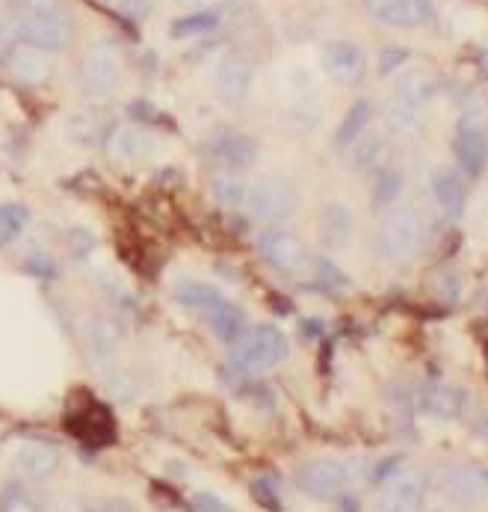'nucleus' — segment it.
I'll return each mask as SVG.
<instances>
[{"instance_id":"nucleus-39","label":"nucleus","mask_w":488,"mask_h":512,"mask_svg":"<svg viewBox=\"0 0 488 512\" xmlns=\"http://www.w3.org/2000/svg\"><path fill=\"white\" fill-rule=\"evenodd\" d=\"M119 9H122V15L142 21L151 12V0H119Z\"/></svg>"},{"instance_id":"nucleus-41","label":"nucleus","mask_w":488,"mask_h":512,"mask_svg":"<svg viewBox=\"0 0 488 512\" xmlns=\"http://www.w3.org/2000/svg\"><path fill=\"white\" fill-rule=\"evenodd\" d=\"M15 6H21L24 12H39V9L57 6V0H15Z\"/></svg>"},{"instance_id":"nucleus-19","label":"nucleus","mask_w":488,"mask_h":512,"mask_svg":"<svg viewBox=\"0 0 488 512\" xmlns=\"http://www.w3.org/2000/svg\"><path fill=\"white\" fill-rule=\"evenodd\" d=\"M432 196H435L444 217H459L462 205H465V184H462L459 172L450 166L435 169L432 172Z\"/></svg>"},{"instance_id":"nucleus-7","label":"nucleus","mask_w":488,"mask_h":512,"mask_svg":"<svg viewBox=\"0 0 488 512\" xmlns=\"http://www.w3.org/2000/svg\"><path fill=\"white\" fill-rule=\"evenodd\" d=\"M347 468L338 462V459H308L299 465L296 471V486L308 495V498H317V501H329V498H338L347 492Z\"/></svg>"},{"instance_id":"nucleus-11","label":"nucleus","mask_w":488,"mask_h":512,"mask_svg":"<svg viewBox=\"0 0 488 512\" xmlns=\"http://www.w3.org/2000/svg\"><path fill=\"white\" fill-rule=\"evenodd\" d=\"M444 495L456 507H477L488 498L486 465H456L444 474Z\"/></svg>"},{"instance_id":"nucleus-2","label":"nucleus","mask_w":488,"mask_h":512,"mask_svg":"<svg viewBox=\"0 0 488 512\" xmlns=\"http://www.w3.org/2000/svg\"><path fill=\"white\" fill-rule=\"evenodd\" d=\"M290 347L287 338L276 326H252L246 329L234 344H231V365L240 373H255V370H270L287 359Z\"/></svg>"},{"instance_id":"nucleus-15","label":"nucleus","mask_w":488,"mask_h":512,"mask_svg":"<svg viewBox=\"0 0 488 512\" xmlns=\"http://www.w3.org/2000/svg\"><path fill=\"white\" fill-rule=\"evenodd\" d=\"M12 468L18 471V477H24L30 483H42V480L54 477V471L60 468V453L48 444H24L15 453Z\"/></svg>"},{"instance_id":"nucleus-43","label":"nucleus","mask_w":488,"mask_h":512,"mask_svg":"<svg viewBox=\"0 0 488 512\" xmlns=\"http://www.w3.org/2000/svg\"><path fill=\"white\" fill-rule=\"evenodd\" d=\"M429 512H444V510H429Z\"/></svg>"},{"instance_id":"nucleus-40","label":"nucleus","mask_w":488,"mask_h":512,"mask_svg":"<svg viewBox=\"0 0 488 512\" xmlns=\"http://www.w3.org/2000/svg\"><path fill=\"white\" fill-rule=\"evenodd\" d=\"M196 507H199L202 512H225V507H222L213 495H208V492L196 495Z\"/></svg>"},{"instance_id":"nucleus-17","label":"nucleus","mask_w":488,"mask_h":512,"mask_svg":"<svg viewBox=\"0 0 488 512\" xmlns=\"http://www.w3.org/2000/svg\"><path fill=\"white\" fill-rule=\"evenodd\" d=\"M258 154H261L258 143H255L252 137H243V134H228V137H222V140L213 146V160H216L228 175L255 166Z\"/></svg>"},{"instance_id":"nucleus-21","label":"nucleus","mask_w":488,"mask_h":512,"mask_svg":"<svg viewBox=\"0 0 488 512\" xmlns=\"http://www.w3.org/2000/svg\"><path fill=\"white\" fill-rule=\"evenodd\" d=\"M148 148V137L134 125H119L107 134V154L119 163H134L140 160Z\"/></svg>"},{"instance_id":"nucleus-35","label":"nucleus","mask_w":488,"mask_h":512,"mask_svg":"<svg viewBox=\"0 0 488 512\" xmlns=\"http://www.w3.org/2000/svg\"><path fill=\"white\" fill-rule=\"evenodd\" d=\"M69 249H71V255L80 261V258H86L92 249H95V237L89 234V231H80V228H74L69 234Z\"/></svg>"},{"instance_id":"nucleus-12","label":"nucleus","mask_w":488,"mask_h":512,"mask_svg":"<svg viewBox=\"0 0 488 512\" xmlns=\"http://www.w3.org/2000/svg\"><path fill=\"white\" fill-rule=\"evenodd\" d=\"M323 72L335 83L355 86L367 72V57L355 42H329L323 48Z\"/></svg>"},{"instance_id":"nucleus-33","label":"nucleus","mask_w":488,"mask_h":512,"mask_svg":"<svg viewBox=\"0 0 488 512\" xmlns=\"http://www.w3.org/2000/svg\"><path fill=\"white\" fill-rule=\"evenodd\" d=\"M406 60H409V51H406V48H394V45H388V48L379 54V74H382V77H388L391 72H397L400 66H406Z\"/></svg>"},{"instance_id":"nucleus-34","label":"nucleus","mask_w":488,"mask_h":512,"mask_svg":"<svg viewBox=\"0 0 488 512\" xmlns=\"http://www.w3.org/2000/svg\"><path fill=\"white\" fill-rule=\"evenodd\" d=\"M69 137L71 140H77V143H80V140H83V143L92 140V137H95V122H92L86 113H74L69 119Z\"/></svg>"},{"instance_id":"nucleus-6","label":"nucleus","mask_w":488,"mask_h":512,"mask_svg":"<svg viewBox=\"0 0 488 512\" xmlns=\"http://www.w3.org/2000/svg\"><path fill=\"white\" fill-rule=\"evenodd\" d=\"M258 252L279 273H302L305 267H311V252L305 240L284 225H267L258 234Z\"/></svg>"},{"instance_id":"nucleus-5","label":"nucleus","mask_w":488,"mask_h":512,"mask_svg":"<svg viewBox=\"0 0 488 512\" xmlns=\"http://www.w3.org/2000/svg\"><path fill=\"white\" fill-rule=\"evenodd\" d=\"M71 36H74V24L60 6H48L39 12H24V18H18V39L45 51H63L69 48Z\"/></svg>"},{"instance_id":"nucleus-9","label":"nucleus","mask_w":488,"mask_h":512,"mask_svg":"<svg viewBox=\"0 0 488 512\" xmlns=\"http://www.w3.org/2000/svg\"><path fill=\"white\" fill-rule=\"evenodd\" d=\"M80 341L92 359H107L125 341V323L107 311H92L80 320Z\"/></svg>"},{"instance_id":"nucleus-28","label":"nucleus","mask_w":488,"mask_h":512,"mask_svg":"<svg viewBox=\"0 0 488 512\" xmlns=\"http://www.w3.org/2000/svg\"><path fill=\"white\" fill-rule=\"evenodd\" d=\"M27 225H30V211L24 205H18V202L0 205V246L15 243Z\"/></svg>"},{"instance_id":"nucleus-29","label":"nucleus","mask_w":488,"mask_h":512,"mask_svg":"<svg viewBox=\"0 0 488 512\" xmlns=\"http://www.w3.org/2000/svg\"><path fill=\"white\" fill-rule=\"evenodd\" d=\"M388 122L400 134H412V131H418L420 122H423L420 119V107L412 104V101H406V98H394L391 107H388Z\"/></svg>"},{"instance_id":"nucleus-36","label":"nucleus","mask_w":488,"mask_h":512,"mask_svg":"<svg viewBox=\"0 0 488 512\" xmlns=\"http://www.w3.org/2000/svg\"><path fill=\"white\" fill-rule=\"evenodd\" d=\"M15 42H18V21L6 12H0V54L15 48Z\"/></svg>"},{"instance_id":"nucleus-10","label":"nucleus","mask_w":488,"mask_h":512,"mask_svg":"<svg viewBox=\"0 0 488 512\" xmlns=\"http://www.w3.org/2000/svg\"><path fill=\"white\" fill-rule=\"evenodd\" d=\"M6 72L15 80H21L24 86H42L54 77L57 66H54L51 51L21 42V45L6 51Z\"/></svg>"},{"instance_id":"nucleus-14","label":"nucleus","mask_w":488,"mask_h":512,"mask_svg":"<svg viewBox=\"0 0 488 512\" xmlns=\"http://www.w3.org/2000/svg\"><path fill=\"white\" fill-rule=\"evenodd\" d=\"M66 430L71 436H77L80 441L92 444V447H104L116 441V424L110 418V412L104 406H86L77 415L66 418Z\"/></svg>"},{"instance_id":"nucleus-37","label":"nucleus","mask_w":488,"mask_h":512,"mask_svg":"<svg viewBox=\"0 0 488 512\" xmlns=\"http://www.w3.org/2000/svg\"><path fill=\"white\" fill-rule=\"evenodd\" d=\"M373 512H420V507H412L409 501H403V498H394V495L382 492V495H379V501L373 504Z\"/></svg>"},{"instance_id":"nucleus-26","label":"nucleus","mask_w":488,"mask_h":512,"mask_svg":"<svg viewBox=\"0 0 488 512\" xmlns=\"http://www.w3.org/2000/svg\"><path fill=\"white\" fill-rule=\"evenodd\" d=\"M222 21V12L216 9H196L193 15H184L178 21H172L169 36L172 39H190V36H205L210 30H216Z\"/></svg>"},{"instance_id":"nucleus-32","label":"nucleus","mask_w":488,"mask_h":512,"mask_svg":"<svg viewBox=\"0 0 488 512\" xmlns=\"http://www.w3.org/2000/svg\"><path fill=\"white\" fill-rule=\"evenodd\" d=\"M24 273H30L39 282H51V279H57L60 267H57V261L48 252H30L27 261H24Z\"/></svg>"},{"instance_id":"nucleus-23","label":"nucleus","mask_w":488,"mask_h":512,"mask_svg":"<svg viewBox=\"0 0 488 512\" xmlns=\"http://www.w3.org/2000/svg\"><path fill=\"white\" fill-rule=\"evenodd\" d=\"M172 296H175V302H181L184 308H190V311H205V314L213 311L216 305L225 302L222 293L216 291L213 285H208V282H193V279L181 282Z\"/></svg>"},{"instance_id":"nucleus-22","label":"nucleus","mask_w":488,"mask_h":512,"mask_svg":"<svg viewBox=\"0 0 488 512\" xmlns=\"http://www.w3.org/2000/svg\"><path fill=\"white\" fill-rule=\"evenodd\" d=\"M208 323L210 329H213V335H216L219 341H225V344H234V341L246 332V317H243V311H240L237 305H231V302H222V305H216L213 311H208Z\"/></svg>"},{"instance_id":"nucleus-30","label":"nucleus","mask_w":488,"mask_h":512,"mask_svg":"<svg viewBox=\"0 0 488 512\" xmlns=\"http://www.w3.org/2000/svg\"><path fill=\"white\" fill-rule=\"evenodd\" d=\"M432 92H435L432 80L420 72H409L400 83H397V98H406V101H412V104H418V107L432 95Z\"/></svg>"},{"instance_id":"nucleus-27","label":"nucleus","mask_w":488,"mask_h":512,"mask_svg":"<svg viewBox=\"0 0 488 512\" xmlns=\"http://www.w3.org/2000/svg\"><path fill=\"white\" fill-rule=\"evenodd\" d=\"M403 187H406V181H403V172L400 169H394V166L379 169L376 187H373V208L376 211H391L394 202L400 199Z\"/></svg>"},{"instance_id":"nucleus-8","label":"nucleus","mask_w":488,"mask_h":512,"mask_svg":"<svg viewBox=\"0 0 488 512\" xmlns=\"http://www.w3.org/2000/svg\"><path fill=\"white\" fill-rule=\"evenodd\" d=\"M364 9L373 21L385 27H423L435 21V6L432 0H364Z\"/></svg>"},{"instance_id":"nucleus-3","label":"nucleus","mask_w":488,"mask_h":512,"mask_svg":"<svg viewBox=\"0 0 488 512\" xmlns=\"http://www.w3.org/2000/svg\"><path fill=\"white\" fill-rule=\"evenodd\" d=\"M80 86L95 98H110L122 83V51L113 39H98L80 60Z\"/></svg>"},{"instance_id":"nucleus-18","label":"nucleus","mask_w":488,"mask_h":512,"mask_svg":"<svg viewBox=\"0 0 488 512\" xmlns=\"http://www.w3.org/2000/svg\"><path fill=\"white\" fill-rule=\"evenodd\" d=\"M320 240L329 246V249H341L352 240V231H355V217L344 202H326L323 211H320Z\"/></svg>"},{"instance_id":"nucleus-38","label":"nucleus","mask_w":488,"mask_h":512,"mask_svg":"<svg viewBox=\"0 0 488 512\" xmlns=\"http://www.w3.org/2000/svg\"><path fill=\"white\" fill-rule=\"evenodd\" d=\"M435 291L441 293L444 299H459V293H462V282H459V276L456 273H444V276H438L435 279Z\"/></svg>"},{"instance_id":"nucleus-25","label":"nucleus","mask_w":488,"mask_h":512,"mask_svg":"<svg viewBox=\"0 0 488 512\" xmlns=\"http://www.w3.org/2000/svg\"><path fill=\"white\" fill-rule=\"evenodd\" d=\"M352 169L358 172H373V169H385L388 163V143L382 137H361L352 146Z\"/></svg>"},{"instance_id":"nucleus-24","label":"nucleus","mask_w":488,"mask_h":512,"mask_svg":"<svg viewBox=\"0 0 488 512\" xmlns=\"http://www.w3.org/2000/svg\"><path fill=\"white\" fill-rule=\"evenodd\" d=\"M370 122V101H355L347 110V116L341 119L338 131H335V146L338 148H352L361 137H364V128Z\"/></svg>"},{"instance_id":"nucleus-31","label":"nucleus","mask_w":488,"mask_h":512,"mask_svg":"<svg viewBox=\"0 0 488 512\" xmlns=\"http://www.w3.org/2000/svg\"><path fill=\"white\" fill-rule=\"evenodd\" d=\"M213 196L222 202V205H231V208H240L246 202V184L237 181L234 175H222L213 181Z\"/></svg>"},{"instance_id":"nucleus-13","label":"nucleus","mask_w":488,"mask_h":512,"mask_svg":"<svg viewBox=\"0 0 488 512\" xmlns=\"http://www.w3.org/2000/svg\"><path fill=\"white\" fill-rule=\"evenodd\" d=\"M456 160H459V169L468 175V178H480L486 172L488 160V140L486 131L480 125H474L471 119H462L459 128H456Z\"/></svg>"},{"instance_id":"nucleus-20","label":"nucleus","mask_w":488,"mask_h":512,"mask_svg":"<svg viewBox=\"0 0 488 512\" xmlns=\"http://www.w3.org/2000/svg\"><path fill=\"white\" fill-rule=\"evenodd\" d=\"M420 409L429 418H441V421H453L462 415V394L444 382H429L420 391Z\"/></svg>"},{"instance_id":"nucleus-16","label":"nucleus","mask_w":488,"mask_h":512,"mask_svg":"<svg viewBox=\"0 0 488 512\" xmlns=\"http://www.w3.org/2000/svg\"><path fill=\"white\" fill-rule=\"evenodd\" d=\"M249 86H252V66H249V60L231 54V57H225L219 63V69H216V89H219V95L228 104H240L249 95Z\"/></svg>"},{"instance_id":"nucleus-4","label":"nucleus","mask_w":488,"mask_h":512,"mask_svg":"<svg viewBox=\"0 0 488 512\" xmlns=\"http://www.w3.org/2000/svg\"><path fill=\"white\" fill-rule=\"evenodd\" d=\"M296 205H299L296 187L287 181H279V178H264V181L252 184L246 190V202H243L249 217L267 222V225H281L287 217H293Z\"/></svg>"},{"instance_id":"nucleus-42","label":"nucleus","mask_w":488,"mask_h":512,"mask_svg":"<svg viewBox=\"0 0 488 512\" xmlns=\"http://www.w3.org/2000/svg\"><path fill=\"white\" fill-rule=\"evenodd\" d=\"M178 3H184V6H196V9H202V6H208L213 0H178Z\"/></svg>"},{"instance_id":"nucleus-1","label":"nucleus","mask_w":488,"mask_h":512,"mask_svg":"<svg viewBox=\"0 0 488 512\" xmlns=\"http://www.w3.org/2000/svg\"><path fill=\"white\" fill-rule=\"evenodd\" d=\"M423 246H426V225L420 220V214L409 211V208L385 211V217L376 228V249L382 258L409 261V258L420 255Z\"/></svg>"}]
</instances>
